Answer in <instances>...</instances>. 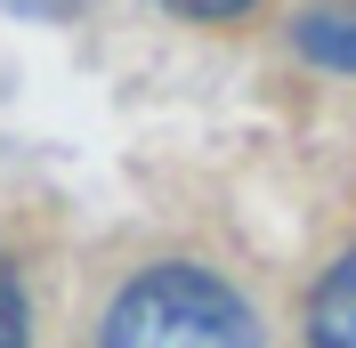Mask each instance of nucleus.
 <instances>
[{"instance_id": "nucleus-3", "label": "nucleus", "mask_w": 356, "mask_h": 348, "mask_svg": "<svg viewBox=\"0 0 356 348\" xmlns=\"http://www.w3.org/2000/svg\"><path fill=\"white\" fill-rule=\"evenodd\" d=\"M308 348H356V243L324 267L308 300Z\"/></svg>"}, {"instance_id": "nucleus-5", "label": "nucleus", "mask_w": 356, "mask_h": 348, "mask_svg": "<svg viewBox=\"0 0 356 348\" xmlns=\"http://www.w3.org/2000/svg\"><path fill=\"white\" fill-rule=\"evenodd\" d=\"M162 8H178V17H211V24H227V17H243L251 0H162Z\"/></svg>"}, {"instance_id": "nucleus-4", "label": "nucleus", "mask_w": 356, "mask_h": 348, "mask_svg": "<svg viewBox=\"0 0 356 348\" xmlns=\"http://www.w3.org/2000/svg\"><path fill=\"white\" fill-rule=\"evenodd\" d=\"M0 348H24V292L8 260H0Z\"/></svg>"}, {"instance_id": "nucleus-2", "label": "nucleus", "mask_w": 356, "mask_h": 348, "mask_svg": "<svg viewBox=\"0 0 356 348\" xmlns=\"http://www.w3.org/2000/svg\"><path fill=\"white\" fill-rule=\"evenodd\" d=\"M291 41H300L308 65L356 73V0H316V8H300V17H291Z\"/></svg>"}, {"instance_id": "nucleus-1", "label": "nucleus", "mask_w": 356, "mask_h": 348, "mask_svg": "<svg viewBox=\"0 0 356 348\" xmlns=\"http://www.w3.org/2000/svg\"><path fill=\"white\" fill-rule=\"evenodd\" d=\"M97 348H259L243 292H227L202 267H146L122 283V300L106 308Z\"/></svg>"}]
</instances>
